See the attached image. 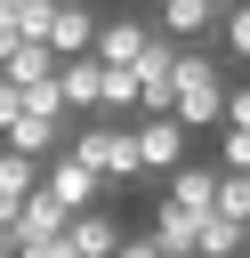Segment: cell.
Masks as SVG:
<instances>
[{
	"label": "cell",
	"instance_id": "6da1fadb",
	"mask_svg": "<svg viewBox=\"0 0 250 258\" xmlns=\"http://www.w3.org/2000/svg\"><path fill=\"white\" fill-rule=\"evenodd\" d=\"M169 113L185 129H218L226 121V64L210 48H185L177 40V89H169Z\"/></svg>",
	"mask_w": 250,
	"mask_h": 258
},
{
	"label": "cell",
	"instance_id": "7a4b0ae2",
	"mask_svg": "<svg viewBox=\"0 0 250 258\" xmlns=\"http://www.w3.org/2000/svg\"><path fill=\"white\" fill-rule=\"evenodd\" d=\"M65 153L89 161L105 185H137V177H145V169H137V145H129V121H97V113H81V121L65 129Z\"/></svg>",
	"mask_w": 250,
	"mask_h": 258
},
{
	"label": "cell",
	"instance_id": "3957f363",
	"mask_svg": "<svg viewBox=\"0 0 250 258\" xmlns=\"http://www.w3.org/2000/svg\"><path fill=\"white\" fill-rule=\"evenodd\" d=\"M185 137H194V129H185L177 113H137V121H129V145H137V169H161V177H169V169L185 161Z\"/></svg>",
	"mask_w": 250,
	"mask_h": 258
},
{
	"label": "cell",
	"instance_id": "277c9868",
	"mask_svg": "<svg viewBox=\"0 0 250 258\" xmlns=\"http://www.w3.org/2000/svg\"><path fill=\"white\" fill-rule=\"evenodd\" d=\"M65 129H73V121L8 113V121H0V153H24V161H56V153H65Z\"/></svg>",
	"mask_w": 250,
	"mask_h": 258
},
{
	"label": "cell",
	"instance_id": "5b68a950",
	"mask_svg": "<svg viewBox=\"0 0 250 258\" xmlns=\"http://www.w3.org/2000/svg\"><path fill=\"white\" fill-rule=\"evenodd\" d=\"M40 194H56L65 210H97V202H105V177H97L89 161L56 153V161H40Z\"/></svg>",
	"mask_w": 250,
	"mask_h": 258
},
{
	"label": "cell",
	"instance_id": "8992f818",
	"mask_svg": "<svg viewBox=\"0 0 250 258\" xmlns=\"http://www.w3.org/2000/svg\"><path fill=\"white\" fill-rule=\"evenodd\" d=\"M65 218H73V210H65L56 194L32 185V194L16 202V218H8V250H16V242H48V234H65Z\"/></svg>",
	"mask_w": 250,
	"mask_h": 258
},
{
	"label": "cell",
	"instance_id": "52a82bcc",
	"mask_svg": "<svg viewBox=\"0 0 250 258\" xmlns=\"http://www.w3.org/2000/svg\"><path fill=\"white\" fill-rule=\"evenodd\" d=\"M145 40H153V24H145V16H105V24H97V40H89V56H97V64H137V48H145Z\"/></svg>",
	"mask_w": 250,
	"mask_h": 258
},
{
	"label": "cell",
	"instance_id": "ba28073f",
	"mask_svg": "<svg viewBox=\"0 0 250 258\" xmlns=\"http://www.w3.org/2000/svg\"><path fill=\"white\" fill-rule=\"evenodd\" d=\"M97 24H105V16H97L89 0H56V16H48V48H56V56H89Z\"/></svg>",
	"mask_w": 250,
	"mask_h": 258
},
{
	"label": "cell",
	"instance_id": "9c48e42d",
	"mask_svg": "<svg viewBox=\"0 0 250 258\" xmlns=\"http://www.w3.org/2000/svg\"><path fill=\"white\" fill-rule=\"evenodd\" d=\"M65 242H73L81 258H113V242H121V226H113L105 210H73V218H65Z\"/></svg>",
	"mask_w": 250,
	"mask_h": 258
},
{
	"label": "cell",
	"instance_id": "30bf717a",
	"mask_svg": "<svg viewBox=\"0 0 250 258\" xmlns=\"http://www.w3.org/2000/svg\"><path fill=\"white\" fill-rule=\"evenodd\" d=\"M137 113V73L129 64H97V121H121Z\"/></svg>",
	"mask_w": 250,
	"mask_h": 258
},
{
	"label": "cell",
	"instance_id": "8fae6325",
	"mask_svg": "<svg viewBox=\"0 0 250 258\" xmlns=\"http://www.w3.org/2000/svg\"><path fill=\"white\" fill-rule=\"evenodd\" d=\"M210 194H218V169H202V161H177L161 202H177V210H194V218H202V210H210Z\"/></svg>",
	"mask_w": 250,
	"mask_h": 258
},
{
	"label": "cell",
	"instance_id": "7c38bea8",
	"mask_svg": "<svg viewBox=\"0 0 250 258\" xmlns=\"http://www.w3.org/2000/svg\"><path fill=\"white\" fill-rule=\"evenodd\" d=\"M234 250H250V226H234V218L202 210V226H194V258H234Z\"/></svg>",
	"mask_w": 250,
	"mask_h": 258
},
{
	"label": "cell",
	"instance_id": "4fadbf2b",
	"mask_svg": "<svg viewBox=\"0 0 250 258\" xmlns=\"http://www.w3.org/2000/svg\"><path fill=\"white\" fill-rule=\"evenodd\" d=\"M194 210H177V202H153V242H161V258H194Z\"/></svg>",
	"mask_w": 250,
	"mask_h": 258
},
{
	"label": "cell",
	"instance_id": "5bb4252c",
	"mask_svg": "<svg viewBox=\"0 0 250 258\" xmlns=\"http://www.w3.org/2000/svg\"><path fill=\"white\" fill-rule=\"evenodd\" d=\"M56 64H65V56H56V48H48V40H16V48H8V56H0V73H8V81H16V89H24V81H48V73H56Z\"/></svg>",
	"mask_w": 250,
	"mask_h": 258
},
{
	"label": "cell",
	"instance_id": "9a60e30c",
	"mask_svg": "<svg viewBox=\"0 0 250 258\" xmlns=\"http://www.w3.org/2000/svg\"><path fill=\"white\" fill-rule=\"evenodd\" d=\"M56 89H65V113H97V56H65Z\"/></svg>",
	"mask_w": 250,
	"mask_h": 258
},
{
	"label": "cell",
	"instance_id": "2e32d148",
	"mask_svg": "<svg viewBox=\"0 0 250 258\" xmlns=\"http://www.w3.org/2000/svg\"><path fill=\"white\" fill-rule=\"evenodd\" d=\"M153 16H161L169 40H202V32L218 24V0H169V8H153Z\"/></svg>",
	"mask_w": 250,
	"mask_h": 258
},
{
	"label": "cell",
	"instance_id": "e0dca14e",
	"mask_svg": "<svg viewBox=\"0 0 250 258\" xmlns=\"http://www.w3.org/2000/svg\"><path fill=\"white\" fill-rule=\"evenodd\" d=\"M210 210H218V218H234V226H250V169H218Z\"/></svg>",
	"mask_w": 250,
	"mask_h": 258
},
{
	"label": "cell",
	"instance_id": "ac0fdd59",
	"mask_svg": "<svg viewBox=\"0 0 250 258\" xmlns=\"http://www.w3.org/2000/svg\"><path fill=\"white\" fill-rule=\"evenodd\" d=\"M40 185V161H24V153H0V202H24Z\"/></svg>",
	"mask_w": 250,
	"mask_h": 258
},
{
	"label": "cell",
	"instance_id": "d6986e66",
	"mask_svg": "<svg viewBox=\"0 0 250 258\" xmlns=\"http://www.w3.org/2000/svg\"><path fill=\"white\" fill-rule=\"evenodd\" d=\"M218 169H250V129H218Z\"/></svg>",
	"mask_w": 250,
	"mask_h": 258
},
{
	"label": "cell",
	"instance_id": "ffe728a7",
	"mask_svg": "<svg viewBox=\"0 0 250 258\" xmlns=\"http://www.w3.org/2000/svg\"><path fill=\"white\" fill-rule=\"evenodd\" d=\"M226 48L250 64V0H234V8H226Z\"/></svg>",
	"mask_w": 250,
	"mask_h": 258
},
{
	"label": "cell",
	"instance_id": "44dd1931",
	"mask_svg": "<svg viewBox=\"0 0 250 258\" xmlns=\"http://www.w3.org/2000/svg\"><path fill=\"white\" fill-rule=\"evenodd\" d=\"M218 129H250V81H226V121Z\"/></svg>",
	"mask_w": 250,
	"mask_h": 258
},
{
	"label": "cell",
	"instance_id": "7402d4cb",
	"mask_svg": "<svg viewBox=\"0 0 250 258\" xmlns=\"http://www.w3.org/2000/svg\"><path fill=\"white\" fill-rule=\"evenodd\" d=\"M8 258H81V250H73V242H65V234H48V242H16V250H8Z\"/></svg>",
	"mask_w": 250,
	"mask_h": 258
},
{
	"label": "cell",
	"instance_id": "603a6c76",
	"mask_svg": "<svg viewBox=\"0 0 250 258\" xmlns=\"http://www.w3.org/2000/svg\"><path fill=\"white\" fill-rule=\"evenodd\" d=\"M113 258H161V242H153V234H121V242H113Z\"/></svg>",
	"mask_w": 250,
	"mask_h": 258
},
{
	"label": "cell",
	"instance_id": "cb8c5ba5",
	"mask_svg": "<svg viewBox=\"0 0 250 258\" xmlns=\"http://www.w3.org/2000/svg\"><path fill=\"white\" fill-rule=\"evenodd\" d=\"M8 113H16V81L0 73V121H8Z\"/></svg>",
	"mask_w": 250,
	"mask_h": 258
},
{
	"label": "cell",
	"instance_id": "d4e9b609",
	"mask_svg": "<svg viewBox=\"0 0 250 258\" xmlns=\"http://www.w3.org/2000/svg\"><path fill=\"white\" fill-rule=\"evenodd\" d=\"M8 48H16V32H8V24H0V56H8Z\"/></svg>",
	"mask_w": 250,
	"mask_h": 258
},
{
	"label": "cell",
	"instance_id": "484cf974",
	"mask_svg": "<svg viewBox=\"0 0 250 258\" xmlns=\"http://www.w3.org/2000/svg\"><path fill=\"white\" fill-rule=\"evenodd\" d=\"M0 258H8V226H0Z\"/></svg>",
	"mask_w": 250,
	"mask_h": 258
},
{
	"label": "cell",
	"instance_id": "4316f807",
	"mask_svg": "<svg viewBox=\"0 0 250 258\" xmlns=\"http://www.w3.org/2000/svg\"><path fill=\"white\" fill-rule=\"evenodd\" d=\"M153 8H169V0H153Z\"/></svg>",
	"mask_w": 250,
	"mask_h": 258
}]
</instances>
